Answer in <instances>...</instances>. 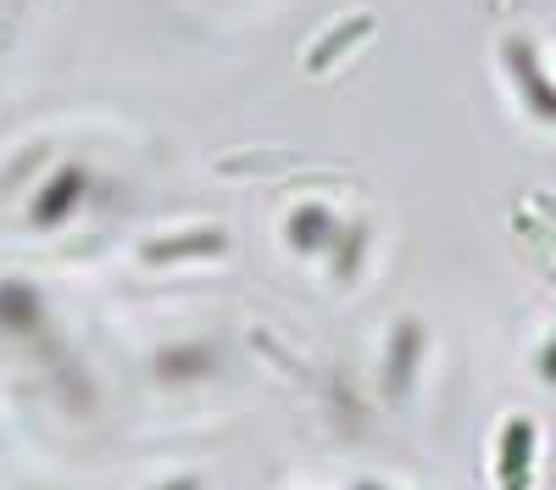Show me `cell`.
Returning a JSON list of instances; mask_svg holds the SVG:
<instances>
[{
  "label": "cell",
  "instance_id": "obj_1",
  "mask_svg": "<svg viewBox=\"0 0 556 490\" xmlns=\"http://www.w3.org/2000/svg\"><path fill=\"white\" fill-rule=\"evenodd\" d=\"M501 67H506V78H513V89L523 96V112L534 123H556V78L545 73L534 45L529 39H506L501 45Z\"/></svg>",
  "mask_w": 556,
  "mask_h": 490
},
{
  "label": "cell",
  "instance_id": "obj_2",
  "mask_svg": "<svg viewBox=\"0 0 556 490\" xmlns=\"http://www.w3.org/2000/svg\"><path fill=\"white\" fill-rule=\"evenodd\" d=\"M89 196H96V178H89V167H84V162H62V167L39 185V196H34V206H28V223H34V229H56V223H67Z\"/></svg>",
  "mask_w": 556,
  "mask_h": 490
},
{
  "label": "cell",
  "instance_id": "obj_3",
  "mask_svg": "<svg viewBox=\"0 0 556 490\" xmlns=\"http://www.w3.org/2000/svg\"><path fill=\"white\" fill-rule=\"evenodd\" d=\"M534 445H540V435H534L529 418H506L501 424V440H495V479H501V490H529Z\"/></svg>",
  "mask_w": 556,
  "mask_h": 490
},
{
  "label": "cell",
  "instance_id": "obj_4",
  "mask_svg": "<svg viewBox=\"0 0 556 490\" xmlns=\"http://www.w3.org/2000/svg\"><path fill=\"white\" fill-rule=\"evenodd\" d=\"M340 229H345V223L323 206V201H301V206H290V217H285V240H290L295 256H329L334 240H340Z\"/></svg>",
  "mask_w": 556,
  "mask_h": 490
},
{
  "label": "cell",
  "instance_id": "obj_5",
  "mask_svg": "<svg viewBox=\"0 0 556 490\" xmlns=\"http://www.w3.org/2000/svg\"><path fill=\"white\" fill-rule=\"evenodd\" d=\"M417 363H424V324H395L390 335V356H384V395L390 401H406L412 379H417Z\"/></svg>",
  "mask_w": 556,
  "mask_h": 490
},
{
  "label": "cell",
  "instance_id": "obj_6",
  "mask_svg": "<svg viewBox=\"0 0 556 490\" xmlns=\"http://www.w3.org/2000/svg\"><path fill=\"white\" fill-rule=\"evenodd\" d=\"M45 324V301L28 279H0V335H34Z\"/></svg>",
  "mask_w": 556,
  "mask_h": 490
},
{
  "label": "cell",
  "instance_id": "obj_7",
  "mask_svg": "<svg viewBox=\"0 0 556 490\" xmlns=\"http://www.w3.org/2000/svg\"><path fill=\"white\" fill-rule=\"evenodd\" d=\"M379 23H374V12H356V17H345L340 28H329L323 39H312V51H306V73H329L351 45H362L367 34H374Z\"/></svg>",
  "mask_w": 556,
  "mask_h": 490
},
{
  "label": "cell",
  "instance_id": "obj_8",
  "mask_svg": "<svg viewBox=\"0 0 556 490\" xmlns=\"http://www.w3.org/2000/svg\"><path fill=\"white\" fill-rule=\"evenodd\" d=\"M217 368V351L212 345H162L156 351V363H151V374L162 379V385H184V379H206Z\"/></svg>",
  "mask_w": 556,
  "mask_h": 490
},
{
  "label": "cell",
  "instance_id": "obj_9",
  "mask_svg": "<svg viewBox=\"0 0 556 490\" xmlns=\"http://www.w3.org/2000/svg\"><path fill=\"white\" fill-rule=\"evenodd\" d=\"M228 251V235L217 229V223H206V229H190V235H173V240H151L146 246V262H184V256H223Z\"/></svg>",
  "mask_w": 556,
  "mask_h": 490
},
{
  "label": "cell",
  "instance_id": "obj_10",
  "mask_svg": "<svg viewBox=\"0 0 556 490\" xmlns=\"http://www.w3.org/2000/svg\"><path fill=\"white\" fill-rule=\"evenodd\" d=\"M362 251H367V223H345L329 256H334V267H340V274L351 279V274H356V262H362Z\"/></svg>",
  "mask_w": 556,
  "mask_h": 490
},
{
  "label": "cell",
  "instance_id": "obj_11",
  "mask_svg": "<svg viewBox=\"0 0 556 490\" xmlns=\"http://www.w3.org/2000/svg\"><path fill=\"white\" fill-rule=\"evenodd\" d=\"M534 368H540V379H545V385H556V335L540 345V363H534Z\"/></svg>",
  "mask_w": 556,
  "mask_h": 490
},
{
  "label": "cell",
  "instance_id": "obj_12",
  "mask_svg": "<svg viewBox=\"0 0 556 490\" xmlns=\"http://www.w3.org/2000/svg\"><path fill=\"white\" fill-rule=\"evenodd\" d=\"M156 490H201V479H190V474H178V479H167V485H156Z\"/></svg>",
  "mask_w": 556,
  "mask_h": 490
},
{
  "label": "cell",
  "instance_id": "obj_13",
  "mask_svg": "<svg viewBox=\"0 0 556 490\" xmlns=\"http://www.w3.org/2000/svg\"><path fill=\"white\" fill-rule=\"evenodd\" d=\"M351 490H384V485H367V479H362V485H351Z\"/></svg>",
  "mask_w": 556,
  "mask_h": 490
}]
</instances>
